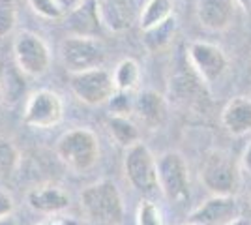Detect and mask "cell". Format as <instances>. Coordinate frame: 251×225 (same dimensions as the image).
<instances>
[{
  "mask_svg": "<svg viewBox=\"0 0 251 225\" xmlns=\"http://www.w3.org/2000/svg\"><path fill=\"white\" fill-rule=\"evenodd\" d=\"M81 208L88 220L103 225H120L126 214L122 195L111 180H100L84 188Z\"/></svg>",
  "mask_w": 251,
  "mask_h": 225,
  "instance_id": "6da1fadb",
  "label": "cell"
},
{
  "mask_svg": "<svg viewBox=\"0 0 251 225\" xmlns=\"http://www.w3.org/2000/svg\"><path fill=\"white\" fill-rule=\"evenodd\" d=\"M56 156L68 169L84 173L92 169L100 158V141L92 129H68L56 141Z\"/></svg>",
  "mask_w": 251,
  "mask_h": 225,
  "instance_id": "7a4b0ae2",
  "label": "cell"
},
{
  "mask_svg": "<svg viewBox=\"0 0 251 225\" xmlns=\"http://www.w3.org/2000/svg\"><path fill=\"white\" fill-rule=\"evenodd\" d=\"M201 182L212 195L234 197L240 186L236 161L223 150H212L201 167Z\"/></svg>",
  "mask_w": 251,
  "mask_h": 225,
  "instance_id": "3957f363",
  "label": "cell"
},
{
  "mask_svg": "<svg viewBox=\"0 0 251 225\" xmlns=\"http://www.w3.org/2000/svg\"><path fill=\"white\" fill-rule=\"evenodd\" d=\"M157 184L169 203L178 204L189 199L188 163L180 152L169 150L157 158Z\"/></svg>",
  "mask_w": 251,
  "mask_h": 225,
  "instance_id": "277c9868",
  "label": "cell"
},
{
  "mask_svg": "<svg viewBox=\"0 0 251 225\" xmlns=\"http://www.w3.org/2000/svg\"><path fill=\"white\" fill-rule=\"evenodd\" d=\"M124 171L129 184L143 195H152L159 190L157 184V160L143 141L126 149Z\"/></svg>",
  "mask_w": 251,
  "mask_h": 225,
  "instance_id": "5b68a950",
  "label": "cell"
},
{
  "mask_svg": "<svg viewBox=\"0 0 251 225\" xmlns=\"http://www.w3.org/2000/svg\"><path fill=\"white\" fill-rule=\"evenodd\" d=\"M70 88L75 98H79L83 103L90 107L109 103V100L116 92L113 74L105 70L103 66L79 72V74H70Z\"/></svg>",
  "mask_w": 251,
  "mask_h": 225,
  "instance_id": "8992f818",
  "label": "cell"
},
{
  "mask_svg": "<svg viewBox=\"0 0 251 225\" xmlns=\"http://www.w3.org/2000/svg\"><path fill=\"white\" fill-rule=\"evenodd\" d=\"M13 60L26 77H42L51 66V49L42 36L23 30L13 40Z\"/></svg>",
  "mask_w": 251,
  "mask_h": 225,
  "instance_id": "52a82bcc",
  "label": "cell"
},
{
  "mask_svg": "<svg viewBox=\"0 0 251 225\" xmlns=\"http://www.w3.org/2000/svg\"><path fill=\"white\" fill-rule=\"evenodd\" d=\"M60 58L68 74L101 68L105 62V49L98 38L68 36L60 43Z\"/></svg>",
  "mask_w": 251,
  "mask_h": 225,
  "instance_id": "ba28073f",
  "label": "cell"
},
{
  "mask_svg": "<svg viewBox=\"0 0 251 225\" xmlns=\"http://www.w3.org/2000/svg\"><path fill=\"white\" fill-rule=\"evenodd\" d=\"M64 101L60 94L49 88H40L32 92L23 111V120L34 129H49L62 122Z\"/></svg>",
  "mask_w": 251,
  "mask_h": 225,
  "instance_id": "9c48e42d",
  "label": "cell"
},
{
  "mask_svg": "<svg viewBox=\"0 0 251 225\" xmlns=\"http://www.w3.org/2000/svg\"><path fill=\"white\" fill-rule=\"evenodd\" d=\"M186 54H188L189 68L199 75V79L204 85L216 83L229 68V60L223 53V49L214 43L195 40L188 45Z\"/></svg>",
  "mask_w": 251,
  "mask_h": 225,
  "instance_id": "30bf717a",
  "label": "cell"
},
{
  "mask_svg": "<svg viewBox=\"0 0 251 225\" xmlns=\"http://www.w3.org/2000/svg\"><path fill=\"white\" fill-rule=\"evenodd\" d=\"M238 204L234 197H225V195H212L201 204L193 214L189 216L188 224L195 225H227L234 218H238Z\"/></svg>",
  "mask_w": 251,
  "mask_h": 225,
  "instance_id": "8fae6325",
  "label": "cell"
},
{
  "mask_svg": "<svg viewBox=\"0 0 251 225\" xmlns=\"http://www.w3.org/2000/svg\"><path fill=\"white\" fill-rule=\"evenodd\" d=\"M238 10L236 0H197V19L201 26L212 32L227 30Z\"/></svg>",
  "mask_w": 251,
  "mask_h": 225,
  "instance_id": "7c38bea8",
  "label": "cell"
},
{
  "mask_svg": "<svg viewBox=\"0 0 251 225\" xmlns=\"http://www.w3.org/2000/svg\"><path fill=\"white\" fill-rule=\"evenodd\" d=\"M26 203L32 210L40 214L56 216L62 214L64 210L70 206V195L64 192L60 186L54 184H42L32 188L26 193Z\"/></svg>",
  "mask_w": 251,
  "mask_h": 225,
  "instance_id": "4fadbf2b",
  "label": "cell"
},
{
  "mask_svg": "<svg viewBox=\"0 0 251 225\" xmlns=\"http://www.w3.org/2000/svg\"><path fill=\"white\" fill-rule=\"evenodd\" d=\"M66 26L70 28L72 36H84V38H100L103 32V23L96 6V0H84L81 6L68 13Z\"/></svg>",
  "mask_w": 251,
  "mask_h": 225,
  "instance_id": "5bb4252c",
  "label": "cell"
},
{
  "mask_svg": "<svg viewBox=\"0 0 251 225\" xmlns=\"http://www.w3.org/2000/svg\"><path fill=\"white\" fill-rule=\"evenodd\" d=\"M133 113L147 128L157 129L167 118V101L156 90H141L135 96Z\"/></svg>",
  "mask_w": 251,
  "mask_h": 225,
  "instance_id": "9a60e30c",
  "label": "cell"
},
{
  "mask_svg": "<svg viewBox=\"0 0 251 225\" xmlns=\"http://www.w3.org/2000/svg\"><path fill=\"white\" fill-rule=\"evenodd\" d=\"M221 124L230 135L240 137L251 131V98L236 96L221 111Z\"/></svg>",
  "mask_w": 251,
  "mask_h": 225,
  "instance_id": "2e32d148",
  "label": "cell"
},
{
  "mask_svg": "<svg viewBox=\"0 0 251 225\" xmlns=\"http://www.w3.org/2000/svg\"><path fill=\"white\" fill-rule=\"evenodd\" d=\"M96 6L107 30L122 32L131 26L133 19L131 0H96Z\"/></svg>",
  "mask_w": 251,
  "mask_h": 225,
  "instance_id": "e0dca14e",
  "label": "cell"
},
{
  "mask_svg": "<svg viewBox=\"0 0 251 225\" xmlns=\"http://www.w3.org/2000/svg\"><path fill=\"white\" fill-rule=\"evenodd\" d=\"M175 34H176V19L173 15L167 21L159 23L148 30H143V43L150 53H161L173 43Z\"/></svg>",
  "mask_w": 251,
  "mask_h": 225,
  "instance_id": "ac0fdd59",
  "label": "cell"
},
{
  "mask_svg": "<svg viewBox=\"0 0 251 225\" xmlns=\"http://www.w3.org/2000/svg\"><path fill=\"white\" fill-rule=\"evenodd\" d=\"M107 128L111 137L124 149L133 147L135 143L141 141V133L137 124L129 117H122V115H111L107 120Z\"/></svg>",
  "mask_w": 251,
  "mask_h": 225,
  "instance_id": "d6986e66",
  "label": "cell"
},
{
  "mask_svg": "<svg viewBox=\"0 0 251 225\" xmlns=\"http://www.w3.org/2000/svg\"><path fill=\"white\" fill-rule=\"evenodd\" d=\"M26 75L23 74L17 66H10L4 77L0 79V94H2V101H6L8 105H15L17 101H21L23 94L26 90Z\"/></svg>",
  "mask_w": 251,
  "mask_h": 225,
  "instance_id": "ffe728a7",
  "label": "cell"
},
{
  "mask_svg": "<svg viewBox=\"0 0 251 225\" xmlns=\"http://www.w3.org/2000/svg\"><path fill=\"white\" fill-rule=\"evenodd\" d=\"M173 8H175L173 0H148L143 11H141V19H139L141 28L148 30V28L156 26L159 23L171 19L173 17Z\"/></svg>",
  "mask_w": 251,
  "mask_h": 225,
  "instance_id": "44dd1931",
  "label": "cell"
},
{
  "mask_svg": "<svg viewBox=\"0 0 251 225\" xmlns=\"http://www.w3.org/2000/svg\"><path fill=\"white\" fill-rule=\"evenodd\" d=\"M113 79H115L116 90L120 92H133L139 81H141V68L133 58H124L116 64L115 72H113Z\"/></svg>",
  "mask_w": 251,
  "mask_h": 225,
  "instance_id": "7402d4cb",
  "label": "cell"
},
{
  "mask_svg": "<svg viewBox=\"0 0 251 225\" xmlns=\"http://www.w3.org/2000/svg\"><path fill=\"white\" fill-rule=\"evenodd\" d=\"M21 163V152L8 137H0V180H10Z\"/></svg>",
  "mask_w": 251,
  "mask_h": 225,
  "instance_id": "603a6c76",
  "label": "cell"
},
{
  "mask_svg": "<svg viewBox=\"0 0 251 225\" xmlns=\"http://www.w3.org/2000/svg\"><path fill=\"white\" fill-rule=\"evenodd\" d=\"M15 25H17V2L0 0V38L10 36Z\"/></svg>",
  "mask_w": 251,
  "mask_h": 225,
  "instance_id": "cb8c5ba5",
  "label": "cell"
},
{
  "mask_svg": "<svg viewBox=\"0 0 251 225\" xmlns=\"http://www.w3.org/2000/svg\"><path fill=\"white\" fill-rule=\"evenodd\" d=\"M137 225H165L159 206L152 201H141L137 208Z\"/></svg>",
  "mask_w": 251,
  "mask_h": 225,
  "instance_id": "d4e9b609",
  "label": "cell"
},
{
  "mask_svg": "<svg viewBox=\"0 0 251 225\" xmlns=\"http://www.w3.org/2000/svg\"><path fill=\"white\" fill-rule=\"evenodd\" d=\"M129 94H131V92H120V90H116L115 96L109 100L111 115H122V117H129V113H133V103H135V98H131Z\"/></svg>",
  "mask_w": 251,
  "mask_h": 225,
  "instance_id": "484cf974",
  "label": "cell"
},
{
  "mask_svg": "<svg viewBox=\"0 0 251 225\" xmlns=\"http://www.w3.org/2000/svg\"><path fill=\"white\" fill-rule=\"evenodd\" d=\"M28 2H30L32 10L43 19H58L64 15L62 8L58 6L56 0H28Z\"/></svg>",
  "mask_w": 251,
  "mask_h": 225,
  "instance_id": "4316f807",
  "label": "cell"
},
{
  "mask_svg": "<svg viewBox=\"0 0 251 225\" xmlns=\"http://www.w3.org/2000/svg\"><path fill=\"white\" fill-rule=\"evenodd\" d=\"M13 210H15V201H13L11 193L0 188V220L11 216L13 214Z\"/></svg>",
  "mask_w": 251,
  "mask_h": 225,
  "instance_id": "83f0119b",
  "label": "cell"
},
{
  "mask_svg": "<svg viewBox=\"0 0 251 225\" xmlns=\"http://www.w3.org/2000/svg\"><path fill=\"white\" fill-rule=\"evenodd\" d=\"M38 225H79V222L74 220V218H70V216L56 214L54 218H49V220H45V222H42V224Z\"/></svg>",
  "mask_w": 251,
  "mask_h": 225,
  "instance_id": "f1b7e54d",
  "label": "cell"
},
{
  "mask_svg": "<svg viewBox=\"0 0 251 225\" xmlns=\"http://www.w3.org/2000/svg\"><path fill=\"white\" fill-rule=\"evenodd\" d=\"M58 2V6L62 8L64 13H70V11H74L77 6H81L84 0H56Z\"/></svg>",
  "mask_w": 251,
  "mask_h": 225,
  "instance_id": "f546056e",
  "label": "cell"
},
{
  "mask_svg": "<svg viewBox=\"0 0 251 225\" xmlns=\"http://www.w3.org/2000/svg\"><path fill=\"white\" fill-rule=\"evenodd\" d=\"M242 167L251 175V143L244 150V156H242Z\"/></svg>",
  "mask_w": 251,
  "mask_h": 225,
  "instance_id": "4dcf8cb0",
  "label": "cell"
},
{
  "mask_svg": "<svg viewBox=\"0 0 251 225\" xmlns=\"http://www.w3.org/2000/svg\"><path fill=\"white\" fill-rule=\"evenodd\" d=\"M0 225H17V222H15L13 216H8V218H2L0 220Z\"/></svg>",
  "mask_w": 251,
  "mask_h": 225,
  "instance_id": "1f68e13d",
  "label": "cell"
},
{
  "mask_svg": "<svg viewBox=\"0 0 251 225\" xmlns=\"http://www.w3.org/2000/svg\"><path fill=\"white\" fill-rule=\"evenodd\" d=\"M227 225H251L248 220H244V218H234L232 222H229Z\"/></svg>",
  "mask_w": 251,
  "mask_h": 225,
  "instance_id": "d6a6232c",
  "label": "cell"
},
{
  "mask_svg": "<svg viewBox=\"0 0 251 225\" xmlns=\"http://www.w3.org/2000/svg\"><path fill=\"white\" fill-rule=\"evenodd\" d=\"M236 2H238V6H244L246 10L251 11V0H236Z\"/></svg>",
  "mask_w": 251,
  "mask_h": 225,
  "instance_id": "836d02e7",
  "label": "cell"
},
{
  "mask_svg": "<svg viewBox=\"0 0 251 225\" xmlns=\"http://www.w3.org/2000/svg\"><path fill=\"white\" fill-rule=\"evenodd\" d=\"M186 225H195V224H186Z\"/></svg>",
  "mask_w": 251,
  "mask_h": 225,
  "instance_id": "e575fe53",
  "label": "cell"
},
{
  "mask_svg": "<svg viewBox=\"0 0 251 225\" xmlns=\"http://www.w3.org/2000/svg\"><path fill=\"white\" fill-rule=\"evenodd\" d=\"M0 100H2V94H0Z\"/></svg>",
  "mask_w": 251,
  "mask_h": 225,
  "instance_id": "d590c367",
  "label": "cell"
}]
</instances>
